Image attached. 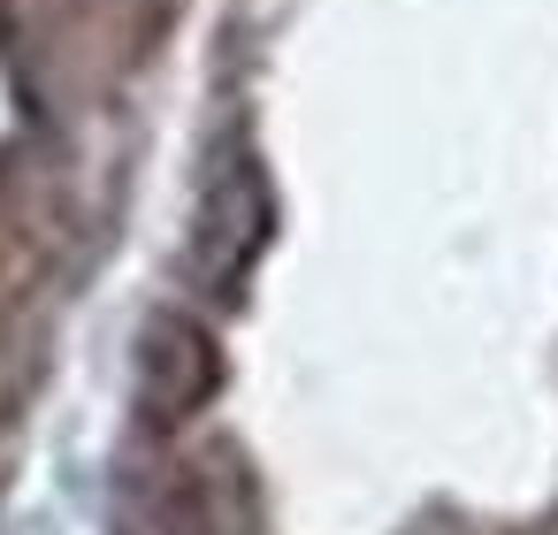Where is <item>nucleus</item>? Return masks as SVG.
I'll return each instance as SVG.
<instances>
[{"mask_svg":"<svg viewBox=\"0 0 558 535\" xmlns=\"http://www.w3.org/2000/svg\"><path fill=\"white\" fill-rule=\"evenodd\" d=\"M222 390V352L192 314H154L138 337V405L154 428L192 421L207 398Z\"/></svg>","mask_w":558,"mask_h":535,"instance_id":"obj_1","label":"nucleus"},{"mask_svg":"<svg viewBox=\"0 0 558 535\" xmlns=\"http://www.w3.org/2000/svg\"><path fill=\"white\" fill-rule=\"evenodd\" d=\"M260 230H268V199H260V177L253 169H230L207 184V215H199V276L207 283H238L245 260L260 253Z\"/></svg>","mask_w":558,"mask_h":535,"instance_id":"obj_2","label":"nucleus"}]
</instances>
